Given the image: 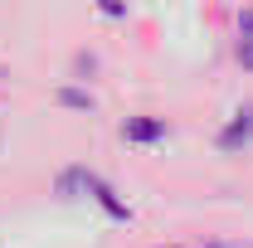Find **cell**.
Returning a JSON list of instances; mask_svg holds the SVG:
<instances>
[{
  "instance_id": "cell-1",
  "label": "cell",
  "mask_w": 253,
  "mask_h": 248,
  "mask_svg": "<svg viewBox=\"0 0 253 248\" xmlns=\"http://www.w3.org/2000/svg\"><path fill=\"white\" fill-rule=\"evenodd\" d=\"M244 25H249V39L239 44V54H244V63H249V68H253V15H249V20H244Z\"/></svg>"
},
{
  "instance_id": "cell-2",
  "label": "cell",
  "mask_w": 253,
  "mask_h": 248,
  "mask_svg": "<svg viewBox=\"0 0 253 248\" xmlns=\"http://www.w3.org/2000/svg\"><path fill=\"white\" fill-rule=\"evenodd\" d=\"M161 126L156 122H141V126H131V136H141V141H151V136H156Z\"/></svg>"
}]
</instances>
